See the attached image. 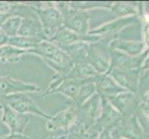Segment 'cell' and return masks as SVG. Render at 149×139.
I'll use <instances>...</instances> for the list:
<instances>
[{"label":"cell","instance_id":"1","mask_svg":"<svg viewBox=\"0 0 149 139\" xmlns=\"http://www.w3.org/2000/svg\"><path fill=\"white\" fill-rule=\"evenodd\" d=\"M29 54L38 56L55 71L56 76H64L72 69L73 61L63 49L50 41L43 40Z\"/></svg>","mask_w":149,"mask_h":139},{"label":"cell","instance_id":"2","mask_svg":"<svg viewBox=\"0 0 149 139\" xmlns=\"http://www.w3.org/2000/svg\"><path fill=\"white\" fill-rule=\"evenodd\" d=\"M33 9L43 28L44 40L50 41L63 26V19L55 2H25Z\"/></svg>","mask_w":149,"mask_h":139},{"label":"cell","instance_id":"3","mask_svg":"<svg viewBox=\"0 0 149 139\" xmlns=\"http://www.w3.org/2000/svg\"><path fill=\"white\" fill-rule=\"evenodd\" d=\"M63 19V26L72 32L85 35L88 29V16L81 10L70 7L69 2H55Z\"/></svg>","mask_w":149,"mask_h":139},{"label":"cell","instance_id":"4","mask_svg":"<svg viewBox=\"0 0 149 139\" xmlns=\"http://www.w3.org/2000/svg\"><path fill=\"white\" fill-rule=\"evenodd\" d=\"M3 103L8 105L12 110L17 111L20 114H34L45 120H48L51 115L45 113L37 105L33 98L27 94H17L9 96H3ZM1 102V103H2Z\"/></svg>","mask_w":149,"mask_h":139},{"label":"cell","instance_id":"5","mask_svg":"<svg viewBox=\"0 0 149 139\" xmlns=\"http://www.w3.org/2000/svg\"><path fill=\"white\" fill-rule=\"evenodd\" d=\"M79 110L77 106H70L66 110L56 113L55 116H51L45 122V129L50 132L64 131L65 133L72 128L78 119Z\"/></svg>","mask_w":149,"mask_h":139},{"label":"cell","instance_id":"6","mask_svg":"<svg viewBox=\"0 0 149 139\" xmlns=\"http://www.w3.org/2000/svg\"><path fill=\"white\" fill-rule=\"evenodd\" d=\"M40 91L41 87L38 85L22 82L20 80L15 79L9 75L0 76V96L37 93Z\"/></svg>","mask_w":149,"mask_h":139},{"label":"cell","instance_id":"7","mask_svg":"<svg viewBox=\"0 0 149 139\" xmlns=\"http://www.w3.org/2000/svg\"><path fill=\"white\" fill-rule=\"evenodd\" d=\"M2 110L1 122L9 129V133H23L29 122V116L12 110L8 105L0 103Z\"/></svg>","mask_w":149,"mask_h":139},{"label":"cell","instance_id":"8","mask_svg":"<svg viewBox=\"0 0 149 139\" xmlns=\"http://www.w3.org/2000/svg\"><path fill=\"white\" fill-rule=\"evenodd\" d=\"M22 18V23H20L18 35L19 36H40L44 39L42 24L34 11Z\"/></svg>","mask_w":149,"mask_h":139},{"label":"cell","instance_id":"9","mask_svg":"<svg viewBox=\"0 0 149 139\" xmlns=\"http://www.w3.org/2000/svg\"><path fill=\"white\" fill-rule=\"evenodd\" d=\"M86 40L87 38L85 37V35L76 34L62 26L55 34L52 39L50 40V42L54 43L59 47H63V46L70 45L79 42H84Z\"/></svg>","mask_w":149,"mask_h":139},{"label":"cell","instance_id":"10","mask_svg":"<svg viewBox=\"0 0 149 139\" xmlns=\"http://www.w3.org/2000/svg\"><path fill=\"white\" fill-rule=\"evenodd\" d=\"M43 40L44 39L40 36H19V35H16L13 37H8V45L19 49L29 51L30 49L34 48Z\"/></svg>","mask_w":149,"mask_h":139},{"label":"cell","instance_id":"11","mask_svg":"<svg viewBox=\"0 0 149 139\" xmlns=\"http://www.w3.org/2000/svg\"><path fill=\"white\" fill-rule=\"evenodd\" d=\"M25 55H29L27 50L19 49L9 45H6L0 47V60L3 62L15 63Z\"/></svg>","mask_w":149,"mask_h":139},{"label":"cell","instance_id":"12","mask_svg":"<svg viewBox=\"0 0 149 139\" xmlns=\"http://www.w3.org/2000/svg\"><path fill=\"white\" fill-rule=\"evenodd\" d=\"M22 18L19 16H10L7 18L3 22L0 23V32L8 37L16 36L22 23Z\"/></svg>","mask_w":149,"mask_h":139},{"label":"cell","instance_id":"13","mask_svg":"<svg viewBox=\"0 0 149 139\" xmlns=\"http://www.w3.org/2000/svg\"><path fill=\"white\" fill-rule=\"evenodd\" d=\"M18 6V2H7L0 1V14L4 15L7 18L10 16H16L15 15V9Z\"/></svg>","mask_w":149,"mask_h":139},{"label":"cell","instance_id":"14","mask_svg":"<svg viewBox=\"0 0 149 139\" xmlns=\"http://www.w3.org/2000/svg\"><path fill=\"white\" fill-rule=\"evenodd\" d=\"M0 139H32L23 133H8L7 136H1Z\"/></svg>","mask_w":149,"mask_h":139},{"label":"cell","instance_id":"15","mask_svg":"<svg viewBox=\"0 0 149 139\" xmlns=\"http://www.w3.org/2000/svg\"><path fill=\"white\" fill-rule=\"evenodd\" d=\"M66 139H81V132H70L67 133V138Z\"/></svg>","mask_w":149,"mask_h":139},{"label":"cell","instance_id":"16","mask_svg":"<svg viewBox=\"0 0 149 139\" xmlns=\"http://www.w3.org/2000/svg\"><path fill=\"white\" fill-rule=\"evenodd\" d=\"M8 36H7L6 34L0 32V47L8 45Z\"/></svg>","mask_w":149,"mask_h":139},{"label":"cell","instance_id":"17","mask_svg":"<svg viewBox=\"0 0 149 139\" xmlns=\"http://www.w3.org/2000/svg\"><path fill=\"white\" fill-rule=\"evenodd\" d=\"M67 138V133H60V135H53L50 136L47 139H66Z\"/></svg>","mask_w":149,"mask_h":139},{"label":"cell","instance_id":"18","mask_svg":"<svg viewBox=\"0 0 149 139\" xmlns=\"http://www.w3.org/2000/svg\"><path fill=\"white\" fill-rule=\"evenodd\" d=\"M2 100H3V96H0V103L2 102Z\"/></svg>","mask_w":149,"mask_h":139}]
</instances>
